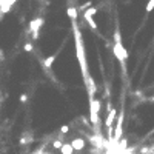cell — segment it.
<instances>
[{
    "label": "cell",
    "instance_id": "cell-1",
    "mask_svg": "<svg viewBox=\"0 0 154 154\" xmlns=\"http://www.w3.org/2000/svg\"><path fill=\"white\" fill-rule=\"evenodd\" d=\"M72 29H74V39H76V49H77V59L83 71V79L88 77L86 71V57H85V48H83V40H82V32L79 31L76 22H72Z\"/></svg>",
    "mask_w": 154,
    "mask_h": 154
},
{
    "label": "cell",
    "instance_id": "cell-2",
    "mask_svg": "<svg viewBox=\"0 0 154 154\" xmlns=\"http://www.w3.org/2000/svg\"><path fill=\"white\" fill-rule=\"evenodd\" d=\"M114 56L119 59L122 69L125 71V60H126V51L122 45V37H120V31L116 29L114 31Z\"/></svg>",
    "mask_w": 154,
    "mask_h": 154
},
{
    "label": "cell",
    "instance_id": "cell-3",
    "mask_svg": "<svg viewBox=\"0 0 154 154\" xmlns=\"http://www.w3.org/2000/svg\"><path fill=\"white\" fill-rule=\"evenodd\" d=\"M99 111H100V102L94 99L89 102V119H91L93 125L99 123Z\"/></svg>",
    "mask_w": 154,
    "mask_h": 154
},
{
    "label": "cell",
    "instance_id": "cell-4",
    "mask_svg": "<svg viewBox=\"0 0 154 154\" xmlns=\"http://www.w3.org/2000/svg\"><path fill=\"white\" fill-rule=\"evenodd\" d=\"M116 114H117V111L114 110V108H110V113H108L106 120H105L106 130H111V128H113V122H114V119H116Z\"/></svg>",
    "mask_w": 154,
    "mask_h": 154
},
{
    "label": "cell",
    "instance_id": "cell-5",
    "mask_svg": "<svg viewBox=\"0 0 154 154\" xmlns=\"http://www.w3.org/2000/svg\"><path fill=\"white\" fill-rule=\"evenodd\" d=\"M43 19H34V20H31V23H29V28H31V31H32V34L34 32H39V28L43 25Z\"/></svg>",
    "mask_w": 154,
    "mask_h": 154
},
{
    "label": "cell",
    "instance_id": "cell-6",
    "mask_svg": "<svg viewBox=\"0 0 154 154\" xmlns=\"http://www.w3.org/2000/svg\"><path fill=\"white\" fill-rule=\"evenodd\" d=\"M71 147H72L74 151H80V150L85 148V140L83 139H74L71 142Z\"/></svg>",
    "mask_w": 154,
    "mask_h": 154
},
{
    "label": "cell",
    "instance_id": "cell-7",
    "mask_svg": "<svg viewBox=\"0 0 154 154\" xmlns=\"http://www.w3.org/2000/svg\"><path fill=\"white\" fill-rule=\"evenodd\" d=\"M66 14H68V17H69L72 22H76V19H77V8L69 6L68 10H66Z\"/></svg>",
    "mask_w": 154,
    "mask_h": 154
},
{
    "label": "cell",
    "instance_id": "cell-8",
    "mask_svg": "<svg viewBox=\"0 0 154 154\" xmlns=\"http://www.w3.org/2000/svg\"><path fill=\"white\" fill-rule=\"evenodd\" d=\"M60 153L62 154H74V150H72V147H71V143H63L62 145V148H60Z\"/></svg>",
    "mask_w": 154,
    "mask_h": 154
},
{
    "label": "cell",
    "instance_id": "cell-9",
    "mask_svg": "<svg viewBox=\"0 0 154 154\" xmlns=\"http://www.w3.org/2000/svg\"><path fill=\"white\" fill-rule=\"evenodd\" d=\"M96 13H97V8L91 6V8H88V10L83 13V17H85V19H91V17H93Z\"/></svg>",
    "mask_w": 154,
    "mask_h": 154
},
{
    "label": "cell",
    "instance_id": "cell-10",
    "mask_svg": "<svg viewBox=\"0 0 154 154\" xmlns=\"http://www.w3.org/2000/svg\"><path fill=\"white\" fill-rule=\"evenodd\" d=\"M56 60V56H49L46 60L43 62V65H45V68H51V65H52V62Z\"/></svg>",
    "mask_w": 154,
    "mask_h": 154
},
{
    "label": "cell",
    "instance_id": "cell-11",
    "mask_svg": "<svg viewBox=\"0 0 154 154\" xmlns=\"http://www.w3.org/2000/svg\"><path fill=\"white\" fill-rule=\"evenodd\" d=\"M85 20L88 22V25H89V26H91V29H93V31H97V23L94 22L93 17H91V19H85Z\"/></svg>",
    "mask_w": 154,
    "mask_h": 154
},
{
    "label": "cell",
    "instance_id": "cell-12",
    "mask_svg": "<svg viewBox=\"0 0 154 154\" xmlns=\"http://www.w3.org/2000/svg\"><path fill=\"white\" fill-rule=\"evenodd\" d=\"M153 10H154V0H150L147 5V13H151Z\"/></svg>",
    "mask_w": 154,
    "mask_h": 154
},
{
    "label": "cell",
    "instance_id": "cell-13",
    "mask_svg": "<svg viewBox=\"0 0 154 154\" xmlns=\"http://www.w3.org/2000/svg\"><path fill=\"white\" fill-rule=\"evenodd\" d=\"M23 48H25V51H26V52H29V51H32V49H34V45H32V43H25V46H23Z\"/></svg>",
    "mask_w": 154,
    "mask_h": 154
},
{
    "label": "cell",
    "instance_id": "cell-14",
    "mask_svg": "<svg viewBox=\"0 0 154 154\" xmlns=\"http://www.w3.org/2000/svg\"><path fill=\"white\" fill-rule=\"evenodd\" d=\"M89 5H91V2H86V3H83V5H80V8H79V10H80V11H86Z\"/></svg>",
    "mask_w": 154,
    "mask_h": 154
},
{
    "label": "cell",
    "instance_id": "cell-15",
    "mask_svg": "<svg viewBox=\"0 0 154 154\" xmlns=\"http://www.w3.org/2000/svg\"><path fill=\"white\" fill-rule=\"evenodd\" d=\"M60 133H62V134H66V133H69V126H68V125H63L62 128H60Z\"/></svg>",
    "mask_w": 154,
    "mask_h": 154
},
{
    "label": "cell",
    "instance_id": "cell-16",
    "mask_svg": "<svg viewBox=\"0 0 154 154\" xmlns=\"http://www.w3.org/2000/svg\"><path fill=\"white\" fill-rule=\"evenodd\" d=\"M62 145H63V143H62L60 140H54L52 147H54V148H57V150H60V148H62Z\"/></svg>",
    "mask_w": 154,
    "mask_h": 154
}]
</instances>
